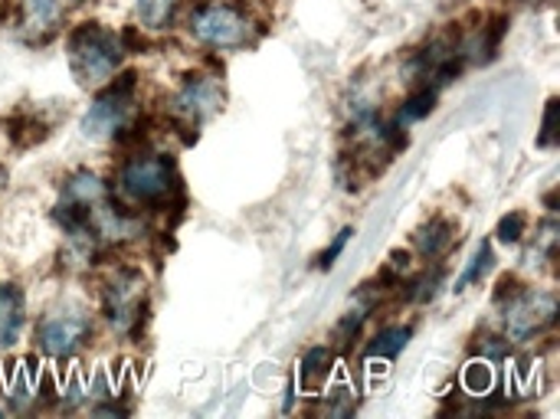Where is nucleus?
Listing matches in <instances>:
<instances>
[{
	"label": "nucleus",
	"instance_id": "obj_1",
	"mask_svg": "<svg viewBox=\"0 0 560 419\" xmlns=\"http://www.w3.org/2000/svg\"><path fill=\"white\" fill-rule=\"evenodd\" d=\"M69 66L79 85L98 89L115 79L125 59V39L102 23H82L69 33Z\"/></svg>",
	"mask_w": 560,
	"mask_h": 419
},
{
	"label": "nucleus",
	"instance_id": "obj_2",
	"mask_svg": "<svg viewBox=\"0 0 560 419\" xmlns=\"http://www.w3.org/2000/svg\"><path fill=\"white\" fill-rule=\"evenodd\" d=\"M177 190V171L167 154L138 151L118 167V194L135 207H164Z\"/></svg>",
	"mask_w": 560,
	"mask_h": 419
},
{
	"label": "nucleus",
	"instance_id": "obj_3",
	"mask_svg": "<svg viewBox=\"0 0 560 419\" xmlns=\"http://www.w3.org/2000/svg\"><path fill=\"white\" fill-rule=\"evenodd\" d=\"M190 33H194V39H200L210 49H240L256 39V23L236 3L210 0V3L194 7Z\"/></svg>",
	"mask_w": 560,
	"mask_h": 419
},
{
	"label": "nucleus",
	"instance_id": "obj_4",
	"mask_svg": "<svg viewBox=\"0 0 560 419\" xmlns=\"http://www.w3.org/2000/svg\"><path fill=\"white\" fill-rule=\"evenodd\" d=\"M138 102V75L135 72H121L105 92H98V98L89 105L85 118H82V135L85 138H112L118 135Z\"/></svg>",
	"mask_w": 560,
	"mask_h": 419
},
{
	"label": "nucleus",
	"instance_id": "obj_5",
	"mask_svg": "<svg viewBox=\"0 0 560 419\" xmlns=\"http://www.w3.org/2000/svg\"><path fill=\"white\" fill-rule=\"evenodd\" d=\"M499 302H502V328L505 338L512 341H532L558 315V299L541 289H512L509 302L505 299Z\"/></svg>",
	"mask_w": 560,
	"mask_h": 419
},
{
	"label": "nucleus",
	"instance_id": "obj_6",
	"mask_svg": "<svg viewBox=\"0 0 560 419\" xmlns=\"http://www.w3.org/2000/svg\"><path fill=\"white\" fill-rule=\"evenodd\" d=\"M144 279L135 269H121L102 292V309L118 335H135L144 318Z\"/></svg>",
	"mask_w": 560,
	"mask_h": 419
},
{
	"label": "nucleus",
	"instance_id": "obj_7",
	"mask_svg": "<svg viewBox=\"0 0 560 419\" xmlns=\"http://www.w3.org/2000/svg\"><path fill=\"white\" fill-rule=\"evenodd\" d=\"M92 338V322L85 318V312L69 309V312H52L36 325V345L46 358H72L75 351H82Z\"/></svg>",
	"mask_w": 560,
	"mask_h": 419
},
{
	"label": "nucleus",
	"instance_id": "obj_8",
	"mask_svg": "<svg viewBox=\"0 0 560 419\" xmlns=\"http://www.w3.org/2000/svg\"><path fill=\"white\" fill-rule=\"evenodd\" d=\"M220 108H223V82H220V75H190L177 89V95L171 98L174 121H180L187 128H200Z\"/></svg>",
	"mask_w": 560,
	"mask_h": 419
},
{
	"label": "nucleus",
	"instance_id": "obj_9",
	"mask_svg": "<svg viewBox=\"0 0 560 419\" xmlns=\"http://www.w3.org/2000/svg\"><path fill=\"white\" fill-rule=\"evenodd\" d=\"M62 0H20V33L30 43H46L62 26Z\"/></svg>",
	"mask_w": 560,
	"mask_h": 419
},
{
	"label": "nucleus",
	"instance_id": "obj_10",
	"mask_svg": "<svg viewBox=\"0 0 560 419\" xmlns=\"http://www.w3.org/2000/svg\"><path fill=\"white\" fill-rule=\"evenodd\" d=\"M26 322L23 292L13 282H0V351H10L20 341Z\"/></svg>",
	"mask_w": 560,
	"mask_h": 419
},
{
	"label": "nucleus",
	"instance_id": "obj_11",
	"mask_svg": "<svg viewBox=\"0 0 560 419\" xmlns=\"http://www.w3.org/2000/svg\"><path fill=\"white\" fill-rule=\"evenodd\" d=\"M453 240H456V226H453L446 217H433L427 226L417 230L413 246L420 249L423 259H440V256L453 246Z\"/></svg>",
	"mask_w": 560,
	"mask_h": 419
},
{
	"label": "nucleus",
	"instance_id": "obj_12",
	"mask_svg": "<svg viewBox=\"0 0 560 419\" xmlns=\"http://www.w3.org/2000/svg\"><path fill=\"white\" fill-rule=\"evenodd\" d=\"M331 364H335V358H331L328 348H312V351L302 358V364H299V381H302V387H305L308 394L322 391L325 381H328V374H331Z\"/></svg>",
	"mask_w": 560,
	"mask_h": 419
},
{
	"label": "nucleus",
	"instance_id": "obj_13",
	"mask_svg": "<svg viewBox=\"0 0 560 419\" xmlns=\"http://www.w3.org/2000/svg\"><path fill=\"white\" fill-rule=\"evenodd\" d=\"M177 3L180 0H135V10H138V20L148 30H167L174 23Z\"/></svg>",
	"mask_w": 560,
	"mask_h": 419
},
{
	"label": "nucleus",
	"instance_id": "obj_14",
	"mask_svg": "<svg viewBox=\"0 0 560 419\" xmlns=\"http://www.w3.org/2000/svg\"><path fill=\"white\" fill-rule=\"evenodd\" d=\"M410 341V328H384L374 335V341L368 345V358H384V361H394Z\"/></svg>",
	"mask_w": 560,
	"mask_h": 419
},
{
	"label": "nucleus",
	"instance_id": "obj_15",
	"mask_svg": "<svg viewBox=\"0 0 560 419\" xmlns=\"http://www.w3.org/2000/svg\"><path fill=\"white\" fill-rule=\"evenodd\" d=\"M433 102H436V89H430V85L417 89V92L407 98V105L400 108L397 125H410V121H417V118L430 115V112H433Z\"/></svg>",
	"mask_w": 560,
	"mask_h": 419
},
{
	"label": "nucleus",
	"instance_id": "obj_16",
	"mask_svg": "<svg viewBox=\"0 0 560 419\" xmlns=\"http://www.w3.org/2000/svg\"><path fill=\"white\" fill-rule=\"evenodd\" d=\"M492 266V246L489 243H482L479 249H476V256H472V266L463 272V279H459V286H456V292H463L469 282H476L479 276H486V269Z\"/></svg>",
	"mask_w": 560,
	"mask_h": 419
},
{
	"label": "nucleus",
	"instance_id": "obj_17",
	"mask_svg": "<svg viewBox=\"0 0 560 419\" xmlns=\"http://www.w3.org/2000/svg\"><path fill=\"white\" fill-rule=\"evenodd\" d=\"M525 226H528V217L525 213H509L502 223H499V236L505 243H518L525 236Z\"/></svg>",
	"mask_w": 560,
	"mask_h": 419
},
{
	"label": "nucleus",
	"instance_id": "obj_18",
	"mask_svg": "<svg viewBox=\"0 0 560 419\" xmlns=\"http://www.w3.org/2000/svg\"><path fill=\"white\" fill-rule=\"evenodd\" d=\"M351 236H354V230H351V226L338 233V240H335V243H331V246L322 253V269H331V266H335V259L341 256V249H345V243H348Z\"/></svg>",
	"mask_w": 560,
	"mask_h": 419
},
{
	"label": "nucleus",
	"instance_id": "obj_19",
	"mask_svg": "<svg viewBox=\"0 0 560 419\" xmlns=\"http://www.w3.org/2000/svg\"><path fill=\"white\" fill-rule=\"evenodd\" d=\"M555 112H558V102H548V115H545V135H541V144H555Z\"/></svg>",
	"mask_w": 560,
	"mask_h": 419
},
{
	"label": "nucleus",
	"instance_id": "obj_20",
	"mask_svg": "<svg viewBox=\"0 0 560 419\" xmlns=\"http://www.w3.org/2000/svg\"><path fill=\"white\" fill-rule=\"evenodd\" d=\"M79 3H82V0H79Z\"/></svg>",
	"mask_w": 560,
	"mask_h": 419
}]
</instances>
